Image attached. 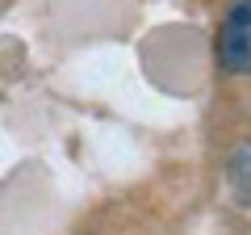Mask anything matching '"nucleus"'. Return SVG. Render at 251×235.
Here are the masks:
<instances>
[{
  "mask_svg": "<svg viewBox=\"0 0 251 235\" xmlns=\"http://www.w3.org/2000/svg\"><path fill=\"white\" fill-rule=\"evenodd\" d=\"M218 67L226 76L251 72V0H230L226 17L218 26Z\"/></svg>",
  "mask_w": 251,
  "mask_h": 235,
  "instance_id": "f257e3e1",
  "label": "nucleus"
}]
</instances>
